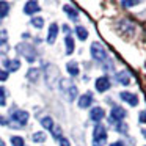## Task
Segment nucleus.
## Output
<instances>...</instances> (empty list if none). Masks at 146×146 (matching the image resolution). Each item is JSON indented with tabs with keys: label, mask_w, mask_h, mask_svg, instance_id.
<instances>
[{
	"label": "nucleus",
	"mask_w": 146,
	"mask_h": 146,
	"mask_svg": "<svg viewBox=\"0 0 146 146\" xmlns=\"http://www.w3.org/2000/svg\"><path fill=\"white\" fill-rule=\"evenodd\" d=\"M107 141V130L102 124H96L93 132V146H104Z\"/></svg>",
	"instance_id": "f257e3e1"
},
{
	"label": "nucleus",
	"mask_w": 146,
	"mask_h": 146,
	"mask_svg": "<svg viewBox=\"0 0 146 146\" xmlns=\"http://www.w3.org/2000/svg\"><path fill=\"white\" fill-rule=\"evenodd\" d=\"M90 52H91V57L96 61H99V63H104L107 60V52H105V49L99 42H93L91 47H90Z\"/></svg>",
	"instance_id": "f03ea898"
},
{
	"label": "nucleus",
	"mask_w": 146,
	"mask_h": 146,
	"mask_svg": "<svg viewBox=\"0 0 146 146\" xmlns=\"http://www.w3.org/2000/svg\"><path fill=\"white\" fill-rule=\"evenodd\" d=\"M17 52H19L21 55H24V57L27 58V61H35L36 60V52L35 49H33V46H29V44H19L17 46Z\"/></svg>",
	"instance_id": "7ed1b4c3"
},
{
	"label": "nucleus",
	"mask_w": 146,
	"mask_h": 146,
	"mask_svg": "<svg viewBox=\"0 0 146 146\" xmlns=\"http://www.w3.org/2000/svg\"><path fill=\"white\" fill-rule=\"evenodd\" d=\"M61 90L66 93L68 99H69L71 102L77 98V86L72 85V82H71V80H61Z\"/></svg>",
	"instance_id": "20e7f679"
},
{
	"label": "nucleus",
	"mask_w": 146,
	"mask_h": 146,
	"mask_svg": "<svg viewBox=\"0 0 146 146\" xmlns=\"http://www.w3.org/2000/svg\"><path fill=\"white\" fill-rule=\"evenodd\" d=\"M11 119L16 121V126H25L27 121H29V111L25 110H14L13 113H11Z\"/></svg>",
	"instance_id": "39448f33"
},
{
	"label": "nucleus",
	"mask_w": 146,
	"mask_h": 146,
	"mask_svg": "<svg viewBox=\"0 0 146 146\" xmlns=\"http://www.w3.org/2000/svg\"><path fill=\"white\" fill-rule=\"evenodd\" d=\"M124 116H126V110L121 107H113L110 111V116H108V119H110V123H121V121L124 119Z\"/></svg>",
	"instance_id": "423d86ee"
},
{
	"label": "nucleus",
	"mask_w": 146,
	"mask_h": 146,
	"mask_svg": "<svg viewBox=\"0 0 146 146\" xmlns=\"http://www.w3.org/2000/svg\"><path fill=\"white\" fill-rule=\"evenodd\" d=\"M96 90H98L99 93H104L107 91L108 88H110V80H108V77H99V79H96V83H94Z\"/></svg>",
	"instance_id": "0eeeda50"
},
{
	"label": "nucleus",
	"mask_w": 146,
	"mask_h": 146,
	"mask_svg": "<svg viewBox=\"0 0 146 146\" xmlns=\"http://www.w3.org/2000/svg\"><path fill=\"white\" fill-rule=\"evenodd\" d=\"M119 98L123 99L124 102H127V104H129V105H132V107H133V105H137V104H138V98H137V96L133 94V93H127V91H123V93H121V94H119Z\"/></svg>",
	"instance_id": "6e6552de"
},
{
	"label": "nucleus",
	"mask_w": 146,
	"mask_h": 146,
	"mask_svg": "<svg viewBox=\"0 0 146 146\" xmlns=\"http://www.w3.org/2000/svg\"><path fill=\"white\" fill-rule=\"evenodd\" d=\"M104 116H105V111L102 110L101 107H94L90 111V118H91V121H94V123H99Z\"/></svg>",
	"instance_id": "1a4fd4ad"
},
{
	"label": "nucleus",
	"mask_w": 146,
	"mask_h": 146,
	"mask_svg": "<svg viewBox=\"0 0 146 146\" xmlns=\"http://www.w3.org/2000/svg\"><path fill=\"white\" fill-rule=\"evenodd\" d=\"M91 102H93L91 93H85V94H82L79 98V107L80 108H88L90 105H91Z\"/></svg>",
	"instance_id": "9d476101"
},
{
	"label": "nucleus",
	"mask_w": 146,
	"mask_h": 146,
	"mask_svg": "<svg viewBox=\"0 0 146 146\" xmlns=\"http://www.w3.org/2000/svg\"><path fill=\"white\" fill-rule=\"evenodd\" d=\"M57 35H58V25L57 24H50V27H49V35H47V42L49 44H54L55 39H57Z\"/></svg>",
	"instance_id": "9b49d317"
},
{
	"label": "nucleus",
	"mask_w": 146,
	"mask_h": 146,
	"mask_svg": "<svg viewBox=\"0 0 146 146\" xmlns=\"http://www.w3.org/2000/svg\"><path fill=\"white\" fill-rule=\"evenodd\" d=\"M41 10L38 5V2H27L25 3V8H24V13L25 14H35Z\"/></svg>",
	"instance_id": "f8f14e48"
},
{
	"label": "nucleus",
	"mask_w": 146,
	"mask_h": 146,
	"mask_svg": "<svg viewBox=\"0 0 146 146\" xmlns=\"http://www.w3.org/2000/svg\"><path fill=\"white\" fill-rule=\"evenodd\" d=\"M3 66L7 68V72L8 71H17L21 68V61L19 60H5Z\"/></svg>",
	"instance_id": "ddd939ff"
},
{
	"label": "nucleus",
	"mask_w": 146,
	"mask_h": 146,
	"mask_svg": "<svg viewBox=\"0 0 146 146\" xmlns=\"http://www.w3.org/2000/svg\"><path fill=\"white\" fill-rule=\"evenodd\" d=\"M116 80L121 85H130V79H129V76H127V72H124V71H121V72L116 74Z\"/></svg>",
	"instance_id": "4468645a"
},
{
	"label": "nucleus",
	"mask_w": 146,
	"mask_h": 146,
	"mask_svg": "<svg viewBox=\"0 0 146 146\" xmlns=\"http://www.w3.org/2000/svg\"><path fill=\"white\" fill-rule=\"evenodd\" d=\"M66 68H68V72H69L72 77L79 76V64H77L76 61H69V63L66 64Z\"/></svg>",
	"instance_id": "2eb2a0df"
},
{
	"label": "nucleus",
	"mask_w": 146,
	"mask_h": 146,
	"mask_svg": "<svg viewBox=\"0 0 146 146\" xmlns=\"http://www.w3.org/2000/svg\"><path fill=\"white\" fill-rule=\"evenodd\" d=\"M76 33H77V38H79L80 41H85V39L88 38V30L83 29L82 25H79V27L76 29Z\"/></svg>",
	"instance_id": "dca6fc26"
},
{
	"label": "nucleus",
	"mask_w": 146,
	"mask_h": 146,
	"mask_svg": "<svg viewBox=\"0 0 146 146\" xmlns=\"http://www.w3.org/2000/svg\"><path fill=\"white\" fill-rule=\"evenodd\" d=\"M41 124H42V127H46L47 130H52L54 129V119H52L50 116H44L41 119Z\"/></svg>",
	"instance_id": "f3484780"
},
{
	"label": "nucleus",
	"mask_w": 146,
	"mask_h": 146,
	"mask_svg": "<svg viewBox=\"0 0 146 146\" xmlns=\"http://www.w3.org/2000/svg\"><path fill=\"white\" fill-rule=\"evenodd\" d=\"M64 11H66V14H68V16H69L72 21H77V17H79V13H77V10H74L72 7L66 5V7H64Z\"/></svg>",
	"instance_id": "a211bd4d"
},
{
	"label": "nucleus",
	"mask_w": 146,
	"mask_h": 146,
	"mask_svg": "<svg viewBox=\"0 0 146 146\" xmlns=\"http://www.w3.org/2000/svg\"><path fill=\"white\" fill-rule=\"evenodd\" d=\"M64 42H66V54L68 55H71L74 52V39L71 38L69 35L66 36V39H64Z\"/></svg>",
	"instance_id": "6ab92c4d"
},
{
	"label": "nucleus",
	"mask_w": 146,
	"mask_h": 146,
	"mask_svg": "<svg viewBox=\"0 0 146 146\" xmlns=\"http://www.w3.org/2000/svg\"><path fill=\"white\" fill-rule=\"evenodd\" d=\"M38 76H39V71L35 69V68L29 69V72H27V77H29V80H32V82H36V80H38Z\"/></svg>",
	"instance_id": "aec40b11"
},
{
	"label": "nucleus",
	"mask_w": 146,
	"mask_h": 146,
	"mask_svg": "<svg viewBox=\"0 0 146 146\" xmlns=\"http://www.w3.org/2000/svg\"><path fill=\"white\" fill-rule=\"evenodd\" d=\"M8 11H10V5H8L7 2H0V17L7 16Z\"/></svg>",
	"instance_id": "412c9836"
},
{
	"label": "nucleus",
	"mask_w": 146,
	"mask_h": 146,
	"mask_svg": "<svg viewBox=\"0 0 146 146\" xmlns=\"http://www.w3.org/2000/svg\"><path fill=\"white\" fill-rule=\"evenodd\" d=\"M32 25L36 27V29H42V25H44V19H42V17H33Z\"/></svg>",
	"instance_id": "4be33fe9"
},
{
	"label": "nucleus",
	"mask_w": 146,
	"mask_h": 146,
	"mask_svg": "<svg viewBox=\"0 0 146 146\" xmlns=\"http://www.w3.org/2000/svg\"><path fill=\"white\" fill-rule=\"evenodd\" d=\"M32 140H33V141H36V143H41V141H44V140H46V133L36 132V133H33Z\"/></svg>",
	"instance_id": "5701e85b"
},
{
	"label": "nucleus",
	"mask_w": 146,
	"mask_h": 146,
	"mask_svg": "<svg viewBox=\"0 0 146 146\" xmlns=\"http://www.w3.org/2000/svg\"><path fill=\"white\" fill-rule=\"evenodd\" d=\"M11 143H13V146H24V138H21V137H11Z\"/></svg>",
	"instance_id": "b1692460"
},
{
	"label": "nucleus",
	"mask_w": 146,
	"mask_h": 146,
	"mask_svg": "<svg viewBox=\"0 0 146 146\" xmlns=\"http://www.w3.org/2000/svg\"><path fill=\"white\" fill-rule=\"evenodd\" d=\"M116 130H118V132H121V133H127V126L121 121V123L116 124Z\"/></svg>",
	"instance_id": "393cba45"
},
{
	"label": "nucleus",
	"mask_w": 146,
	"mask_h": 146,
	"mask_svg": "<svg viewBox=\"0 0 146 146\" xmlns=\"http://www.w3.org/2000/svg\"><path fill=\"white\" fill-rule=\"evenodd\" d=\"M5 94H7V93H5V88L3 86H0V105L7 104V98H5Z\"/></svg>",
	"instance_id": "a878e982"
},
{
	"label": "nucleus",
	"mask_w": 146,
	"mask_h": 146,
	"mask_svg": "<svg viewBox=\"0 0 146 146\" xmlns=\"http://www.w3.org/2000/svg\"><path fill=\"white\" fill-rule=\"evenodd\" d=\"M135 5H138V0H133V2H121V7H124V8H129V7H135Z\"/></svg>",
	"instance_id": "bb28decb"
},
{
	"label": "nucleus",
	"mask_w": 146,
	"mask_h": 146,
	"mask_svg": "<svg viewBox=\"0 0 146 146\" xmlns=\"http://www.w3.org/2000/svg\"><path fill=\"white\" fill-rule=\"evenodd\" d=\"M8 46H7V41H0V54H7L8 52Z\"/></svg>",
	"instance_id": "cd10ccee"
},
{
	"label": "nucleus",
	"mask_w": 146,
	"mask_h": 146,
	"mask_svg": "<svg viewBox=\"0 0 146 146\" xmlns=\"http://www.w3.org/2000/svg\"><path fill=\"white\" fill-rule=\"evenodd\" d=\"M7 79H8V72L3 69H0V82H5Z\"/></svg>",
	"instance_id": "c85d7f7f"
},
{
	"label": "nucleus",
	"mask_w": 146,
	"mask_h": 146,
	"mask_svg": "<svg viewBox=\"0 0 146 146\" xmlns=\"http://www.w3.org/2000/svg\"><path fill=\"white\" fill-rule=\"evenodd\" d=\"M52 132H54L55 138H61V129H60V127H58V129H57V127H55V129H52Z\"/></svg>",
	"instance_id": "c756f323"
},
{
	"label": "nucleus",
	"mask_w": 146,
	"mask_h": 146,
	"mask_svg": "<svg viewBox=\"0 0 146 146\" xmlns=\"http://www.w3.org/2000/svg\"><path fill=\"white\" fill-rule=\"evenodd\" d=\"M140 123L146 124V110H143L141 113H140Z\"/></svg>",
	"instance_id": "7c9ffc66"
},
{
	"label": "nucleus",
	"mask_w": 146,
	"mask_h": 146,
	"mask_svg": "<svg viewBox=\"0 0 146 146\" xmlns=\"http://www.w3.org/2000/svg\"><path fill=\"white\" fill-rule=\"evenodd\" d=\"M60 146H69V140L68 138H60Z\"/></svg>",
	"instance_id": "2f4dec72"
},
{
	"label": "nucleus",
	"mask_w": 146,
	"mask_h": 146,
	"mask_svg": "<svg viewBox=\"0 0 146 146\" xmlns=\"http://www.w3.org/2000/svg\"><path fill=\"white\" fill-rule=\"evenodd\" d=\"M7 124H8V121L3 116H0V126H7Z\"/></svg>",
	"instance_id": "473e14b6"
},
{
	"label": "nucleus",
	"mask_w": 146,
	"mask_h": 146,
	"mask_svg": "<svg viewBox=\"0 0 146 146\" xmlns=\"http://www.w3.org/2000/svg\"><path fill=\"white\" fill-rule=\"evenodd\" d=\"M110 146H124V145H123L121 141H115V143H111Z\"/></svg>",
	"instance_id": "72a5a7b5"
},
{
	"label": "nucleus",
	"mask_w": 146,
	"mask_h": 146,
	"mask_svg": "<svg viewBox=\"0 0 146 146\" xmlns=\"http://www.w3.org/2000/svg\"><path fill=\"white\" fill-rule=\"evenodd\" d=\"M63 30H64V33H69V27L68 25H63Z\"/></svg>",
	"instance_id": "f704fd0d"
},
{
	"label": "nucleus",
	"mask_w": 146,
	"mask_h": 146,
	"mask_svg": "<svg viewBox=\"0 0 146 146\" xmlns=\"http://www.w3.org/2000/svg\"><path fill=\"white\" fill-rule=\"evenodd\" d=\"M0 146H5V141H3L2 138H0Z\"/></svg>",
	"instance_id": "c9c22d12"
}]
</instances>
